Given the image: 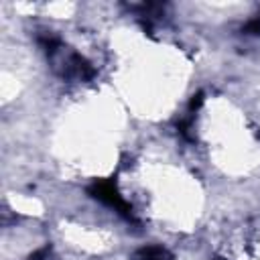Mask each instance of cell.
Here are the masks:
<instances>
[{"label":"cell","mask_w":260,"mask_h":260,"mask_svg":"<svg viewBox=\"0 0 260 260\" xmlns=\"http://www.w3.org/2000/svg\"><path fill=\"white\" fill-rule=\"evenodd\" d=\"M87 191H89L91 197H95V199L102 201L104 205L116 209V211H118L122 217H126L128 221H136V219H134V213H132V207L124 201V197L118 193V189H116V185H114L112 181H95Z\"/></svg>","instance_id":"obj_1"},{"label":"cell","mask_w":260,"mask_h":260,"mask_svg":"<svg viewBox=\"0 0 260 260\" xmlns=\"http://www.w3.org/2000/svg\"><path fill=\"white\" fill-rule=\"evenodd\" d=\"M136 260H173V256L162 246H144L136 252Z\"/></svg>","instance_id":"obj_2"},{"label":"cell","mask_w":260,"mask_h":260,"mask_svg":"<svg viewBox=\"0 0 260 260\" xmlns=\"http://www.w3.org/2000/svg\"><path fill=\"white\" fill-rule=\"evenodd\" d=\"M244 32H250V35H260V14L254 16L246 26H244Z\"/></svg>","instance_id":"obj_3"}]
</instances>
